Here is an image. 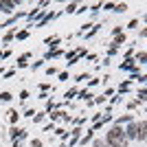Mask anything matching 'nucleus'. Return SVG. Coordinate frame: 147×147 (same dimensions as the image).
<instances>
[{"instance_id": "f257e3e1", "label": "nucleus", "mask_w": 147, "mask_h": 147, "mask_svg": "<svg viewBox=\"0 0 147 147\" xmlns=\"http://www.w3.org/2000/svg\"><path fill=\"white\" fill-rule=\"evenodd\" d=\"M108 145L110 147H125V134L121 127H114L108 132Z\"/></svg>"}, {"instance_id": "f03ea898", "label": "nucleus", "mask_w": 147, "mask_h": 147, "mask_svg": "<svg viewBox=\"0 0 147 147\" xmlns=\"http://www.w3.org/2000/svg\"><path fill=\"white\" fill-rule=\"evenodd\" d=\"M13 7H16L13 2H0V9H2V11H11Z\"/></svg>"}, {"instance_id": "7ed1b4c3", "label": "nucleus", "mask_w": 147, "mask_h": 147, "mask_svg": "<svg viewBox=\"0 0 147 147\" xmlns=\"http://www.w3.org/2000/svg\"><path fill=\"white\" fill-rule=\"evenodd\" d=\"M94 147H110V145H108V143H103V141H97V143H94Z\"/></svg>"}, {"instance_id": "20e7f679", "label": "nucleus", "mask_w": 147, "mask_h": 147, "mask_svg": "<svg viewBox=\"0 0 147 147\" xmlns=\"http://www.w3.org/2000/svg\"><path fill=\"white\" fill-rule=\"evenodd\" d=\"M0 99H5V101H9V99H11V94H9V92H2V94H0Z\"/></svg>"}]
</instances>
